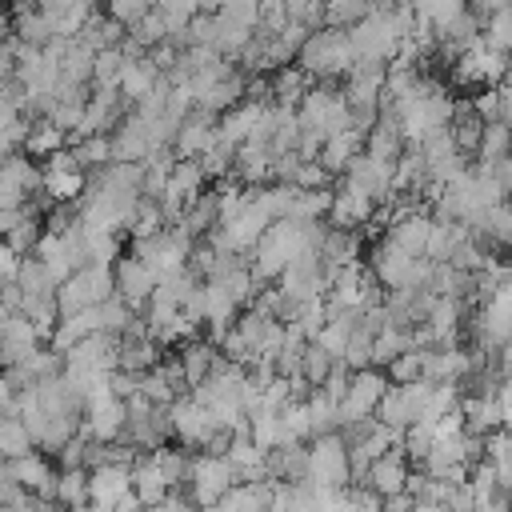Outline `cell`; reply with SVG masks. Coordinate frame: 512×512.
I'll use <instances>...</instances> for the list:
<instances>
[{"label":"cell","instance_id":"cell-11","mask_svg":"<svg viewBox=\"0 0 512 512\" xmlns=\"http://www.w3.org/2000/svg\"><path fill=\"white\" fill-rule=\"evenodd\" d=\"M344 180L356 184V188H364L376 204H388L392 200V164H384V160H376L368 152H356L352 156V164L344 168Z\"/></svg>","mask_w":512,"mask_h":512},{"label":"cell","instance_id":"cell-21","mask_svg":"<svg viewBox=\"0 0 512 512\" xmlns=\"http://www.w3.org/2000/svg\"><path fill=\"white\" fill-rule=\"evenodd\" d=\"M312 88V76L300 68V64H280V68H272V80H268V96L276 100V104H300V96Z\"/></svg>","mask_w":512,"mask_h":512},{"label":"cell","instance_id":"cell-42","mask_svg":"<svg viewBox=\"0 0 512 512\" xmlns=\"http://www.w3.org/2000/svg\"><path fill=\"white\" fill-rule=\"evenodd\" d=\"M20 204H28V192H24L12 176L0 172V212H4V208H20Z\"/></svg>","mask_w":512,"mask_h":512},{"label":"cell","instance_id":"cell-30","mask_svg":"<svg viewBox=\"0 0 512 512\" xmlns=\"http://www.w3.org/2000/svg\"><path fill=\"white\" fill-rule=\"evenodd\" d=\"M508 152H512V132H508V124H504V120H484L480 144H476V160L492 164V160H500V156H508Z\"/></svg>","mask_w":512,"mask_h":512},{"label":"cell","instance_id":"cell-15","mask_svg":"<svg viewBox=\"0 0 512 512\" xmlns=\"http://www.w3.org/2000/svg\"><path fill=\"white\" fill-rule=\"evenodd\" d=\"M212 136H216V116L192 104V112L176 124L172 152H176V156H200V152L208 148V140H212Z\"/></svg>","mask_w":512,"mask_h":512},{"label":"cell","instance_id":"cell-45","mask_svg":"<svg viewBox=\"0 0 512 512\" xmlns=\"http://www.w3.org/2000/svg\"><path fill=\"white\" fill-rule=\"evenodd\" d=\"M256 4H260V16H264V12H280V8H284V0H256Z\"/></svg>","mask_w":512,"mask_h":512},{"label":"cell","instance_id":"cell-47","mask_svg":"<svg viewBox=\"0 0 512 512\" xmlns=\"http://www.w3.org/2000/svg\"><path fill=\"white\" fill-rule=\"evenodd\" d=\"M0 164H4V152H0Z\"/></svg>","mask_w":512,"mask_h":512},{"label":"cell","instance_id":"cell-19","mask_svg":"<svg viewBox=\"0 0 512 512\" xmlns=\"http://www.w3.org/2000/svg\"><path fill=\"white\" fill-rule=\"evenodd\" d=\"M240 100H248V80L232 68L228 76H220V80H212L200 96H196V108H204V112H212V116H220V112H228V108H236Z\"/></svg>","mask_w":512,"mask_h":512},{"label":"cell","instance_id":"cell-20","mask_svg":"<svg viewBox=\"0 0 512 512\" xmlns=\"http://www.w3.org/2000/svg\"><path fill=\"white\" fill-rule=\"evenodd\" d=\"M176 360H180V372H184V380H188V388H192V384H200V380H204V376L224 360V352H220L212 340L192 336V340H184V344H180Z\"/></svg>","mask_w":512,"mask_h":512},{"label":"cell","instance_id":"cell-40","mask_svg":"<svg viewBox=\"0 0 512 512\" xmlns=\"http://www.w3.org/2000/svg\"><path fill=\"white\" fill-rule=\"evenodd\" d=\"M472 112L480 120H500V88L496 84H484V88H472Z\"/></svg>","mask_w":512,"mask_h":512},{"label":"cell","instance_id":"cell-39","mask_svg":"<svg viewBox=\"0 0 512 512\" xmlns=\"http://www.w3.org/2000/svg\"><path fill=\"white\" fill-rule=\"evenodd\" d=\"M464 8H468V0H424V8H420L416 16H424L432 28H444V24H452Z\"/></svg>","mask_w":512,"mask_h":512},{"label":"cell","instance_id":"cell-9","mask_svg":"<svg viewBox=\"0 0 512 512\" xmlns=\"http://www.w3.org/2000/svg\"><path fill=\"white\" fill-rule=\"evenodd\" d=\"M372 216H376V200L364 192V188H356V184H340L336 192H332V204H328V224H336V228H364V224H372Z\"/></svg>","mask_w":512,"mask_h":512},{"label":"cell","instance_id":"cell-5","mask_svg":"<svg viewBox=\"0 0 512 512\" xmlns=\"http://www.w3.org/2000/svg\"><path fill=\"white\" fill-rule=\"evenodd\" d=\"M236 484V468L228 464V456H212V452H196L192 456V472H188V496L192 504L216 508L220 496Z\"/></svg>","mask_w":512,"mask_h":512},{"label":"cell","instance_id":"cell-43","mask_svg":"<svg viewBox=\"0 0 512 512\" xmlns=\"http://www.w3.org/2000/svg\"><path fill=\"white\" fill-rule=\"evenodd\" d=\"M496 88H500V120H504V124H512V72H508Z\"/></svg>","mask_w":512,"mask_h":512},{"label":"cell","instance_id":"cell-29","mask_svg":"<svg viewBox=\"0 0 512 512\" xmlns=\"http://www.w3.org/2000/svg\"><path fill=\"white\" fill-rule=\"evenodd\" d=\"M160 228H168L160 200H156V196H140L136 208H132V220H128V236L140 240V236H152V232H160Z\"/></svg>","mask_w":512,"mask_h":512},{"label":"cell","instance_id":"cell-37","mask_svg":"<svg viewBox=\"0 0 512 512\" xmlns=\"http://www.w3.org/2000/svg\"><path fill=\"white\" fill-rule=\"evenodd\" d=\"M332 180L336 176L320 160H296V168L288 176V184H296V188H332Z\"/></svg>","mask_w":512,"mask_h":512},{"label":"cell","instance_id":"cell-26","mask_svg":"<svg viewBox=\"0 0 512 512\" xmlns=\"http://www.w3.org/2000/svg\"><path fill=\"white\" fill-rule=\"evenodd\" d=\"M328 204H332V188H296L292 192V204H288V220H324L328 216Z\"/></svg>","mask_w":512,"mask_h":512},{"label":"cell","instance_id":"cell-6","mask_svg":"<svg viewBox=\"0 0 512 512\" xmlns=\"http://www.w3.org/2000/svg\"><path fill=\"white\" fill-rule=\"evenodd\" d=\"M168 424H172L176 444H184V448H200V444L208 440V432L216 428V420L208 416V408H204L192 392H180V396L168 404Z\"/></svg>","mask_w":512,"mask_h":512},{"label":"cell","instance_id":"cell-36","mask_svg":"<svg viewBox=\"0 0 512 512\" xmlns=\"http://www.w3.org/2000/svg\"><path fill=\"white\" fill-rule=\"evenodd\" d=\"M384 376L392 384H408V380H420L424 376V360H420V348H404L396 352L388 364H384Z\"/></svg>","mask_w":512,"mask_h":512},{"label":"cell","instance_id":"cell-31","mask_svg":"<svg viewBox=\"0 0 512 512\" xmlns=\"http://www.w3.org/2000/svg\"><path fill=\"white\" fill-rule=\"evenodd\" d=\"M480 40L492 52H512V4L500 8V12H488L480 20Z\"/></svg>","mask_w":512,"mask_h":512},{"label":"cell","instance_id":"cell-16","mask_svg":"<svg viewBox=\"0 0 512 512\" xmlns=\"http://www.w3.org/2000/svg\"><path fill=\"white\" fill-rule=\"evenodd\" d=\"M272 148L268 144H252L244 140L236 152H232V176L244 184V188H260L272 180Z\"/></svg>","mask_w":512,"mask_h":512},{"label":"cell","instance_id":"cell-14","mask_svg":"<svg viewBox=\"0 0 512 512\" xmlns=\"http://www.w3.org/2000/svg\"><path fill=\"white\" fill-rule=\"evenodd\" d=\"M124 420H128V408L120 396H104L96 404L84 408V420H80V432L84 436H96V440H116L124 432Z\"/></svg>","mask_w":512,"mask_h":512},{"label":"cell","instance_id":"cell-33","mask_svg":"<svg viewBox=\"0 0 512 512\" xmlns=\"http://www.w3.org/2000/svg\"><path fill=\"white\" fill-rule=\"evenodd\" d=\"M336 360H340V356H332L324 344L308 340V344H304V352H300V372H296V376H304V380L316 388V384H324V376L332 372V364H336Z\"/></svg>","mask_w":512,"mask_h":512},{"label":"cell","instance_id":"cell-17","mask_svg":"<svg viewBox=\"0 0 512 512\" xmlns=\"http://www.w3.org/2000/svg\"><path fill=\"white\" fill-rule=\"evenodd\" d=\"M160 64L144 52V56H136V60H124V68H120V80H116V88H120V96L128 100V104H136L140 96H148L156 84H160Z\"/></svg>","mask_w":512,"mask_h":512},{"label":"cell","instance_id":"cell-41","mask_svg":"<svg viewBox=\"0 0 512 512\" xmlns=\"http://www.w3.org/2000/svg\"><path fill=\"white\" fill-rule=\"evenodd\" d=\"M156 8V0H108V16L112 20H120L124 28L128 24H136L144 12H152Z\"/></svg>","mask_w":512,"mask_h":512},{"label":"cell","instance_id":"cell-3","mask_svg":"<svg viewBox=\"0 0 512 512\" xmlns=\"http://www.w3.org/2000/svg\"><path fill=\"white\" fill-rule=\"evenodd\" d=\"M388 384H392V380H388V376H384V368H376V364L352 368L348 388H344V396L336 400V428L356 424V420H368V416H372V408H376V400L384 396V388H388Z\"/></svg>","mask_w":512,"mask_h":512},{"label":"cell","instance_id":"cell-1","mask_svg":"<svg viewBox=\"0 0 512 512\" xmlns=\"http://www.w3.org/2000/svg\"><path fill=\"white\" fill-rule=\"evenodd\" d=\"M296 64L312 76V80H344V72L356 64L352 56V44H348V32L336 28V24H320L304 36L300 52H296Z\"/></svg>","mask_w":512,"mask_h":512},{"label":"cell","instance_id":"cell-34","mask_svg":"<svg viewBox=\"0 0 512 512\" xmlns=\"http://www.w3.org/2000/svg\"><path fill=\"white\" fill-rule=\"evenodd\" d=\"M124 60H128V56L120 52V44L100 48V52H96V60H92V80H88V88H116Z\"/></svg>","mask_w":512,"mask_h":512},{"label":"cell","instance_id":"cell-2","mask_svg":"<svg viewBox=\"0 0 512 512\" xmlns=\"http://www.w3.org/2000/svg\"><path fill=\"white\" fill-rule=\"evenodd\" d=\"M368 268H372V276L380 280L384 292L388 288H424L428 276H432V260L428 256H412L400 244H392L388 236L368 248Z\"/></svg>","mask_w":512,"mask_h":512},{"label":"cell","instance_id":"cell-44","mask_svg":"<svg viewBox=\"0 0 512 512\" xmlns=\"http://www.w3.org/2000/svg\"><path fill=\"white\" fill-rule=\"evenodd\" d=\"M508 4H512V0H468V8H472L480 20H484L488 12H500V8H508Z\"/></svg>","mask_w":512,"mask_h":512},{"label":"cell","instance_id":"cell-46","mask_svg":"<svg viewBox=\"0 0 512 512\" xmlns=\"http://www.w3.org/2000/svg\"><path fill=\"white\" fill-rule=\"evenodd\" d=\"M4 36H12V16L0 8V40H4Z\"/></svg>","mask_w":512,"mask_h":512},{"label":"cell","instance_id":"cell-13","mask_svg":"<svg viewBox=\"0 0 512 512\" xmlns=\"http://www.w3.org/2000/svg\"><path fill=\"white\" fill-rule=\"evenodd\" d=\"M132 492V468L128 464H96L88 468V504L116 508V500Z\"/></svg>","mask_w":512,"mask_h":512},{"label":"cell","instance_id":"cell-35","mask_svg":"<svg viewBox=\"0 0 512 512\" xmlns=\"http://www.w3.org/2000/svg\"><path fill=\"white\" fill-rule=\"evenodd\" d=\"M304 408H308V424H312V436H320V432H332V428H336V400H332L324 388H308V396H304Z\"/></svg>","mask_w":512,"mask_h":512},{"label":"cell","instance_id":"cell-7","mask_svg":"<svg viewBox=\"0 0 512 512\" xmlns=\"http://www.w3.org/2000/svg\"><path fill=\"white\" fill-rule=\"evenodd\" d=\"M112 280H116V296L128 300L136 312H144V304H148V296H152L160 272L148 268L136 252H128V256H116V260H112Z\"/></svg>","mask_w":512,"mask_h":512},{"label":"cell","instance_id":"cell-24","mask_svg":"<svg viewBox=\"0 0 512 512\" xmlns=\"http://www.w3.org/2000/svg\"><path fill=\"white\" fill-rule=\"evenodd\" d=\"M32 448H36V440H32L28 424L20 420V412H0V460L24 456Z\"/></svg>","mask_w":512,"mask_h":512},{"label":"cell","instance_id":"cell-10","mask_svg":"<svg viewBox=\"0 0 512 512\" xmlns=\"http://www.w3.org/2000/svg\"><path fill=\"white\" fill-rule=\"evenodd\" d=\"M408 472H412V460H408L404 440H400V444H392L388 452H380V456L368 464L364 484H368V488H376V492H380V500H384V496H392V492H400V488L408 484Z\"/></svg>","mask_w":512,"mask_h":512},{"label":"cell","instance_id":"cell-32","mask_svg":"<svg viewBox=\"0 0 512 512\" xmlns=\"http://www.w3.org/2000/svg\"><path fill=\"white\" fill-rule=\"evenodd\" d=\"M124 36L148 52V48H156V44H164V40H168V20H164V12H160V8H152V12H144L136 24H128V32H124Z\"/></svg>","mask_w":512,"mask_h":512},{"label":"cell","instance_id":"cell-27","mask_svg":"<svg viewBox=\"0 0 512 512\" xmlns=\"http://www.w3.org/2000/svg\"><path fill=\"white\" fill-rule=\"evenodd\" d=\"M52 500L68 504V508H84L88 504V468H60L56 484H52Z\"/></svg>","mask_w":512,"mask_h":512},{"label":"cell","instance_id":"cell-23","mask_svg":"<svg viewBox=\"0 0 512 512\" xmlns=\"http://www.w3.org/2000/svg\"><path fill=\"white\" fill-rule=\"evenodd\" d=\"M168 488H172V484L164 480V472L148 460V452H140L136 464H132V492L140 496V504H144V508H156Z\"/></svg>","mask_w":512,"mask_h":512},{"label":"cell","instance_id":"cell-18","mask_svg":"<svg viewBox=\"0 0 512 512\" xmlns=\"http://www.w3.org/2000/svg\"><path fill=\"white\" fill-rule=\"evenodd\" d=\"M356 152H364V132H360V128H340V132H328V136H324L316 160H320L332 176H344V168L352 164Z\"/></svg>","mask_w":512,"mask_h":512},{"label":"cell","instance_id":"cell-8","mask_svg":"<svg viewBox=\"0 0 512 512\" xmlns=\"http://www.w3.org/2000/svg\"><path fill=\"white\" fill-rule=\"evenodd\" d=\"M40 344H44V332L24 312H8L4 324H0V368L24 364Z\"/></svg>","mask_w":512,"mask_h":512},{"label":"cell","instance_id":"cell-28","mask_svg":"<svg viewBox=\"0 0 512 512\" xmlns=\"http://www.w3.org/2000/svg\"><path fill=\"white\" fill-rule=\"evenodd\" d=\"M64 128H56L48 116L44 120H32V128H28V136H24V152L32 156V160H44V156H52L56 148H64Z\"/></svg>","mask_w":512,"mask_h":512},{"label":"cell","instance_id":"cell-22","mask_svg":"<svg viewBox=\"0 0 512 512\" xmlns=\"http://www.w3.org/2000/svg\"><path fill=\"white\" fill-rule=\"evenodd\" d=\"M84 184H88V172L84 168H40V192H48L56 204L80 200Z\"/></svg>","mask_w":512,"mask_h":512},{"label":"cell","instance_id":"cell-38","mask_svg":"<svg viewBox=\"0 0 512 512\" xmlns=\"http://www.w3.org/2000/svg\"><path fill=\"white\" fill-rule=\"evenodd\" d=\"M372 8V0H324V24L348 28L352 20H360Z\"/></svg>","mask_w":512,"mask_h":512},{"label":"cell","instance_id":"cell-25","mask_svg":"<svg viewBox=\"0 0 512 512\" xmlns=\"http://www.w3.org/2000/svg\"><path fill=\"white\" fill-rule=\"evenodd\" d=\"M68 148H72V156H76V164H80L84 172H96V168H104V164L112 160V136H108V132L76 136Z\"/></svg>","mask_w":512,"mask_h":512},{"label":"cell","instance_id":"cell-4","mask_svg":"<svg viewBox=\"0 0 512 512\" xmlns=\"http://www.w3.org/2000/svg\"><path fill=\"white\" fill-rule=\"evenodd\" d=\"M308 480L312 484H324V488H348L352 484L348 440L340 436V428L312 436V448H308Z\"/></svg>","mask_w":512,"mask_h":512},{"label":"cell","instance_id":"cell-12","mask_svg":"<svg viewBox=\"0 0 512 512\" xmlns=\"http://www.w3.org/2000/svg\"><path fill=\"white\" fill-rule=\"evenodd\" d=\"M0 472H4L8 480H16L20 488H28V492H40V496H48V500H52V484H56V472H52L48 456H40L36 448H32V452H24V456L0 460Z\"/></svg>","mask_w":512,"mask_h":512}]
</instances>
